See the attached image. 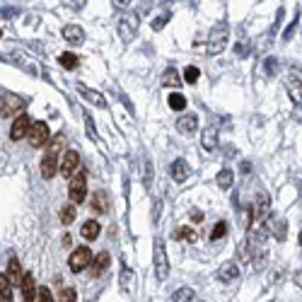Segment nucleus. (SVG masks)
Returning a JSON list of instances; mask_svg holds the SVG:
<instances>
[{"label": "nucleus", "instance_id": "f257e3e1", "mask_svg": "<svg viewBox=\"0 0 302 302\" xmlns=\"http://www.w3.org/2000/svg\"><path fill=\"white\" fill-rule=\"evenodd\" d=\"M227 22H218L213 32H210V37H208V44H206V51L210 56H218L225 51V44H227Z\"/></svg>", "mask_w": 302, "mask_h": 302}, {"label": "nucleus", "instance_id": "20e7f679", "mask_svg": "<svg viewBox=\"0 0 302 302\" xmlns=\"http://www.w3.org/2000/svg\"><path fill=\"white\" fill-rule=\"evenodd\" d=\"M68 196H70V201H73V203H83V201H85V196H87V174H85L83 169L70 179Z\"/></svg>", "mask_w": 302, "mask_h": 302}, {"label": "nucleus", "instance_id": "c9c22d12", "mask_svg": "<svg viewBox=\"0 0 302 302\" xmlns=\"http://www.w3.org/2000/svg\"><path fill=\"white\" fill-rule=\"evenodd\" d=\"M273 232H275V237L283 242V239H285V232H288V222H285V220H278V227H275Z\"/></svg>", "mask_w": 302, "mask_h": 302}, {"label": "nucleus", "instance_id": "72a5a7b5", "mask_svg": "<svg viewBox=\"0 0 302 302\" xmlns=\"http://www.w3.org/2000/svg\"><path fill=\"white\" fill-rule=\"evenodd\" d=\"M56 302H75V290L73 288H63L58 292V300Z\"/></svg>", "mask_w": 302, "mask_h": 302}, {"label": "nucleus", "instance_id": "49530a36", "mask_svg": "<svg viewBox=\"0 0 302 302\" xmlns=\"http://www.w3.org/2000/svg\"><path fill=\"white\" fill-rule=\"evenodd\" d=\"M85 3H87V0H73V5H75L78 10H80V8H85Z\"/></svg>", "mask_w": 302, "mask_h": 302}, {"label": "nucleus", "instance_id": "412c9836", "mask_svg": "<svg viewBox=\"0 0 302 302\" xmlns=\"http://www.w3.org/2000/svg\"><path fill=\"white\" fill-rule=\"evenodd\" d=\"M99 230H102V225H99L97 220H87L83 227H80V234H83L85 239H95L97 234H99Z\"/></svg>", "mask_w": 302, "mask_h": 302}, {"label": "nucleus", "instance_id": "f03ea898", "mask_svg": "<svg viewBox=\"0 0 302 302\" xmlns=\"http://www.w3.org/2000/svg\"><path fill=\"white\" fill-rule=\"evenodd\" d=\"M138 27H140V17H138L136 13H126L121 15V20H119V25H116V29H119V37H121V42H133L138 34Z\"/></svg>", "mask_w": 302, "mask_h": 302}, {"label": "nucleus", "instance_id": "aec40b11", "mask_svg": "<svg viewBox=\"0 0 302 302\" xmlns=\"http://www.w3.org/2000/svg\"><path fill=\"white\" fill-rule=\"evenodd\" d=\"M92 208H95V213H107L109 210V193L107 191H95L92 196Z\"/></svg>", "mask_w": 302, "mask_h": 302}, {"label": "nucleus", "instance_id": "473e14b6", "mask_svg": "<svg viewBox=\"0 0 302 302\" xmlns=\"http://www.w3.org/2000/svg\"><path fill=\"white\" fill-rule=\"evenodd\" d=\"M169 20H172V13H165L162 17H155V20H152V29H155V32L165 29V25L169 22Z\"/></svg>", "mask_w": 302, "mask_h": 302}, {"label": "nucleus", "instance_id": "6ab92c4d", "mask_svg": "<svg viewBox=\"0 0 302 302\" xmlns=\"http://www.w3.org/2000/svg\"><path fill=\"white\" fill-rule=\"evenodd\" d=\"M8 280H10L13 285H22V280H25L22 268H20V261L17 259H10V263H8Z\"/></svg>", "mask_w": 302, "mask_h": 302}, {"label": "nucleus", "instance_id": "de8ad7c7", "mask_svg": "<svg viewBox=\"0 0 302 302\" xmlns=\"http://www.w3.org/2000/svg\"><path fill=\"white\" fill-rule=\"evenodd\" d=\"M295 283L302 288V271H297V273H295Z\"/></svg>", "mask_w": 302, "mask_h": 302}, {"label": "nucleus", "instance_id": "a19ab883", "mask_svg": "<svg viewBox=\"0 0 302 302\" xmlns=\"http://www.w3.org/2000/svg\"><path fill=\"white\" fill-rule=\"evenodd\" d=\"M278 68V61L275 58H266V73H275Z\"/></svg>", "mask_w": 302, "mask_h": 302}, {"label": "nucleus", "instance_id": "a878e982", "mask_svg": "<svg viewBox=\"0 0 302 302\" xmlns=\"http://www.w3.org/2000/svg\"><path fill=\"white\" fill-rule=\"evenodd\" d=\"M58 63H61V66H63L66 70H75V68H78V63H80V61H78V56H75V54H61V58H58Z\"/></svg>", "mask_w": 302, "mask_h": 302}, {"label": "nucleus", "instance_id": "58836bf2", "mask_svg": "<svg viewBox=\"0 0 302 302\" xmlns=\"http://www.w3.org/2000/svg\"><path fill=\"white\" fill-rule=\"evenodd\" d=\"M150 181H152V162L148 160V162H145V181H143V184L150 186Z\"/></svg>", "mask_w": 302, "mask_h": 302}, {"label": "nucleus", "instance_id": "a211bd4d", "mask_svg": "<svg viewBox=\"0 0 302 302\" xmlns=\"http://www.w3.org/2000/svg\"><path fill=\"white\" fill-rule=\"evenodd\" d=\"M109 251H99L95 256V261H92V266H90V273L92 275H99L102 271H107V266H109Z\"/></svg>", "mask_w": 302, "mask_h": 302}, {"label": "nucleus", "instance_id": "c03bdc74", "mask_svg": "<svg viewBox=\"0 0 302 302\" xmlns=\"http://www.w3.org/2000/svg\"><path fill=\"white\" fill-rule=\"evenodd\" d=\"M111 3H114V8H128L131 0H111Z\"/></svg>", "mask_w": 302, "mask_h": 302}, {"label": "nucleus", "instance_id": "79ce46f5", "mask_svg": "<svg viewBox=\"0 0 302 302\" xmlns=\"http://www.w3.org/2000/svg\"><path fill=\"white\" fill-rule=\"evenodd\" d=\"M131 280H133V273H131V271H126V273H124V285H126V288H131Z\"/></svg>", "mask_w": 302, "mask_h": 302}, {"label": "nucleus", "instance_id": "1a4fd4ad", "mask_svg": "<svg viewBox=\"0 0 302 302\" xmlns=\"http://www.w3.org/2000/svg\"><path fill=\"white\" fill-rule=\"evenodd\" d=\"M78 167H80V155L75 150H68L61 157V174H63V177H70Z\"/></svg>", "mask_w": 302, "mask_h": 302}, {"label": "nucleus", "instance_id": "393cba45", "mask_svg": "<svg viewBox=\"0 0 302 302\" xmlns=\"http://www.w3.org/2000/svg\"><path fill=\"white\" fill-rule=\"evenodd\" d=\"M160 83L165 85V87H181V78H179V73L174 68H169L165 75H162V80H160Z\"/></svg>", "mask_w": 302, "mask_h": 302}, {"label": "nucleus", "instance_id": "ea45409f", "mask_svg": "<svg viewBox=\"0 0 302 302\" xmlns=\"http://www.w3.org/2000/svg\"><path fill=\"white\" fill-rule=\"evenodd\" d=\"M295 25H297V17H295V20L290 22V27L285 29V32H283V39H285V42H288L290 37H292V32H295Z\"/></svg>", "mask_w": 302, "mask_h": 302}, {"label": "nucleus", "instance_id": "9b49d317", "mask_svg": "<svg viewBox=\"0 0 302 302\" xmlns=\"http://www.w3.org/2000/svg\"><path fill=\"white\" fill-rule=\"evenodd\" d=\"M239 278V266L234 263V261H227V263H222L218 271V280L220 283H232Z\"/></svg>", "mask_w": 302, "mask_h": 302}, {"label": "nucleus", "instance_id": "7ed1b4c3", "mask_svg": "<svg viewBox=\"0 0 302 302\" xmlns=\"http://www.w3.org/2000/svg\"><path fill=\"white\" fill-rule=\"evenodd\" d=\"M92 251H90V247H78L73 254H70L68 259V266L73 273H83L85 268H90L92 266Z\"/></svg>", "mask_w": 302, "mask_h": 302}, {"label": "nucleus", "instance_id": "e433bc0d", "mask_svg": "<svg viewBox=\"0 0 302 302\" xmlns=\"http://www.w3.org/2000/svg\"><path fill=\"white\" fill-rule=\"evenodd\" d=\"M85 124H87V136L92 138L95 143H99V138H97V133H95V124H92V119H90V116H85Z\"/></svg>", "mask_w": 302, "mask_h": 302}, {"label": "nucleus", "instance_id": "bb28decb", "mask_svg": "<svg viewBox=\"0 0 302 302\" xmlns=\"http://www.w3.org/2000/svg\"><path fill=\"white\" fill-rule=\"evenodd\" d=\"M169 107H172L174 111L186 109V97L179 95V92H172V95H169Z\"/></svg>", "mask_w": 302, "mask_h": 302}, {"label": "nucleus", "instance_id": "b1692460", "mask_svg": "<svg viewBox=\"0 0 302 302\" xmlns=\"http://www.w3.org/2000/svg\"><path fill=\"white\" fill-rule=\"evenodd\" d=\"M288 95L295 104H302V83L300 80H288Z\"/></svg>", "mask_w": 302, "mask_h": 302}, {"label": "nucleus", "instance_id": "dca6fc26", "mask_svg": "<svg viewBox=\"0 0 302 302\" xmlns=\"http://www.w3.org/2000/svg\"><path fill=\"white\" fill-rule=\"evenodd\" d=\"M201 143H203V148L208 152H213L218 148V128H213V126H208L203 128V133H201Z\"/></svg>", "mask_w": 302, "mask_h": 302}, {"label": "nucleus", "instance_id": "f3484780", "mask_svg": "<svg viewBox=\"0 0 302 302\" xmlns=\"http://www.w3.org/2000/svg\"><path fill=\"white\" fill-rule=\"evenodd\" d=\"M63 39H66V42H70V44L85 42L83 27H78V25H66V27H63Z\"/></svg>", "mask_w": 302, "mask_h": 302}, {"label": "nucleus", "instance_id": "c85d7f7f", "mask_svg": "<svg viewBox=\"0 0 302 302\" xmlns=\"http://www.w3.org/2000/svg\"><path fill=\"white\" fill-rule=\"evenodd\" d=\"M174 237H177V239H186V242H196L198 234L193 232L191 227H179V230H174Z\"/></svg>", "mask_w": 302, "mask_h": 302}, {"label": "nucleus", "instance_id": "f8f14e48", "mask_svg": "<svg viewBox=\"0 0 302 302\" xmlns=\"http://www.w3.org/2000/svg\"><path fill=\"white\" fill-rule=\"evenodd\" d=\"M58 172H61V162L56 160V155L49 152V155L42 160V177L44 179H54Z\"/></svg>", "mask_w": 302, "mask_h": 302}, {"label": "nucleus", "instance_id": "4c0bfd02", "mask_svg": "<svg viewBox=\"0 0 302 302\" xmlns=\"http://www.w3.org/2000/svg\"><path fill=\"white\" fill-rule=\"evenodd\" d=\"M37 300H39V302H54V297H51V290H49V288H39Z\"/></svg>", "mask_w": 302, "mask_h": 302}, {"label": "nucleus", "instance_id": "ddd939ff", "mask_svg": "<svg viewBox=\"0 0 302 302\" xmlns=\"http://www.w3.org/2000/svg\"><path fill=\"white\" fill-rule=\"evenodd\" d=\"M22 302H34L37 300V295H39V290H37V283H34V275L27 273L25 275V280H22Z\"/></svg>", "mask_w": 302, "mask_h": 302}, {"label": "nucleus", "instance_id": "4468645a", "mask_svg": "<svg viewBox=\"0 0 302 302\" xmlns=\"http://www.w3.org/2000/svg\"><path fill=\"white\" fill-rule=\"evenodd\" d=\"M169 172H172V179L181 184V181H186L189 179V165H186V160H174L172 167H169Z\"/></svg>", "mask_w": 302, "mask_h": 302}, {"label": "nucleus", "instance_id": "4be33fe9", "mask_svg": "<svg viewBox=\"0 0 302 302\" xmlns=\"http://www.w3.org/2000/svg\"><path fill=\"white\" fill-rule=\"evenodd\" d=\"M232 179H234V174H232V169H220L218 172V177H215V184H218L220 189H230L232 186Z\"/></svg>", "mask_w": 302, "mask_h": 302}, {"label": "nucleus", "instance_id": "c756f323", "mask_svg": "<svg viewBox=\"0 0 302 302\" xmlns=\"http://www.w3.org/2000/svg\"><path fill=\"white\" fill-rule=\"evenodd\" d=\"M225 234H227V222H215V227L210 230V239L218 242V239H222Z\"/></svg>", "mask_w": 302, "mask_h": 302}, {"label": "nucleus", "instance_id": "2f4dec72", "mask_svg": "<svg viewBox=\"0 0 302 302\" xmlns=\"http://www.w3.org/2000/svg\"><path fill=\"white\" fill-rule=\"evenodd\" d=\"M63 143H66V136H63V133H56L54 140L49 143V152H51V155H56V152L61 150V145H63Z\"/></svg>", "mask_w": 302, "mask_h": 302}, {"label": "nucleus", "instance_id": "37998d69", "mask_svg": "<svg viewBox=\"0 0 302 302\" xmlns=\"http://www.w3.org/2000/svg\"><path fill=\"white\" fill-rule=\"evenodd\" d=\"M191 220H193V222H201V220H203V213H201V210H193Z\"/></svg>", "mask_w": 302, "mask_h": 302}, {"label": "nucleus", "instance_id": "cd10ccee", "mask_svg": "<svg viewBox=\"0 0 302 302\" xmlns=\"http://www.w3.org/2000/svg\"><path fill=\"white\" fill-rule=\"evenodd\" d=\"M193 300V290L191 288H179L172 295V302H191Z\"/></svg>", "mask_w": 302, "mask_h": 302}, {"label": "nucleus", "instance_id": "39448f33", "mask_svg": "<svg viewBox=\"0 0 302 302\" xmlns=\"http://www.w3.org/2000/svg\"><path fill=\"white\" fill-rule=\"evenodd\" d=\"M0 109H3V116H13V114H20L25 109V99L15 92H3V99H0Z\"/></svg>", "mask_w": 302, "mask_h": 302}, {"label": "nucleus", "instance_id": "f704fd0d", "mask_svg": "<svg viewBox=\"0 0 302 302\" xmlns=\"http://www.w3.org/2000/svg\"><path fill=\"white\" fill-rule=\"evenodd\" d=\"M184 80L189 85L196 83V80H198V68H196V66H189V68L184 70Z\"/></svg>", "mask_w": 302, "mask_h": 302}, {"label": "nucleus", "instance_id": "0eeeda50", "mask_svg": "<svg viewBox=\"0 0 302 302\" xmlns=\"http://www.w3.org/2000/svg\"><path fill=\"white\" fill-rule=\"evenodd\" d=\"M155 275L157 280H165L169 275V263H167V249L162 242L155 244Z\"/></svg>", "mask_w": 302, "mask_h": 302}, {"label": "nucleus", "instance_id": "9d476101", "mask_svg": "<svg viewBox=\"0 0 302 302\" xmlns=\"http://www.w3.org/2000/svg\"><path fill=\"white\" fill-rule=\"evenodd\" d=\"M78 92H80V97L87 99L90 104H95V107H99V109H107V99H104L102 92H97V90H92V87H85V85H78Z\"/></svg>", "mask_w": 302, "mask_h": 302}, {"label": "nucleus", "instance_id": "423d86ee", "mask_svg": "<svg viewBox=\"0 0 302 302\" xmlns=\"http://www.w3.org/2000/svg\"><path fill=\"white\" fill-rule=\"evenodd\" d=\"M49 136H51V131H49V126L44 124V121H34L32 124V131H29V145L32 148H44L46 143H49Z\"/></svg>", "mask_w": 302, "mask_h": 302}, {"label": "nucleus", "instance_id": "6e6552de", "mask_svg": "<svg viewBox=\"0 0 302 302\" xmlns=\"http://www.w3.org/2000/svg\"><path fill=\"white\" fill-rule=\"evenodd\" d=\"M29 131H32V119H29L27 114H20L15 119L13 128H10V138L13 140H22L25 136H29Z\"/></svg>", "mask_w": 302, "mask_h": 302}, {"label": "nucleus", "instance_id": "2eb2a0df", "mask_svg": "<svg viewBox=\"0 0 302 302\" xmlns=\"http://www.w3.org/2000/svg\"><path fill=\"white\" fill-rule=\"evenodd\" d=\"M177 128L179 133H184V136H193V131L198 128V119L193 114H186V116H181L177 121Z\"/></svg>", "mask_w": 302, "mask_h": 302}, {"label": "nucleus", "instance_id": "5701e85b", "mask_svg": "<svg viewBox=\"0 0 302 302\" xmlns=\"http://www.w3.org/2000/svg\"><path fill=\"white\" fill-rule=\"evenodd\" d=\"M0 300H3V302L13 300V283L8 280V275H5V273L0 275Z\"/></svg>", "mask_w": 302, "mask_h": 302}, {"label": "nucleus", "instance_id": "a18cd8bd", "mask_svg": "<svg viewBox=\"0 0 302 302\" xmlns=\"http://www.w3.org/2000/svg\"><path fill=\"white\" fill-rule=\"evenodd\" d=\"M234 54H237V56H247V51H244V46H242V44H237V46H234Z\"/></svg>", "mask_w": 302, "mask_h": 302}, {"label": "nucleus", "instance_id": "09e8293b", "mask_svg": "<svg viewBox=\"0 0 302 302\" xmlns=\"http://www.w3.org/2000/svg\"><path fill=\"white\" fill-rule=\"evenodd\" d=\"M300 247H302V232H300Z\"/></svg>", "mask_w": 302, "mask_h": 302}, {"label": "nucleus", "instance_id": "7c9ffc66", "mask_svg": "<svg viewBox=\"0 0 302 302\" xmlns=\"http://www.w3.org/2000/svg\"><path fill=\"white\" fill-rule=\"evenodd\" d=\"M75 220V206H63L61 208V222L63 225H70Z\"/></svg>", "mask_w": 302, "mask_h": 302}]
</instances>
